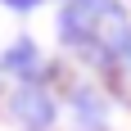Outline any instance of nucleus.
<instances>
[{
    "instance_id": "nucleus-1",
    "label": "nucleus",
    "mask_w": 131,
    "mask_h": 131,
    "mask_svg": "<svg viewBox=\"0 0 131 131\" xmlns=\"http://www.w3.org/2000/svg\"><path fill=\"white\" fill-rule=\"evenodd\" d=\"M14 113H18V118H23L32 131H45V127L54 122V100L41 91L36 81H27L23 91L14 95Z\"/></svg>"
},
{
    "instance_id": "nucleus-2",
    "label": "nucleus",
    "mask_w": 131,
    "mask_h": 131,
    "mask_svg": "<svg viewBox=\"0 0 131 131\" xmlns=\"http://www.w3.org/2000/svg\"><path fill=\"white\" fill-rule=\"evenodd\" d=\"M0 68H5V72H14V77H23V81H41V54H36V45H32L27 36L18 41L5 59H0Z\"/></svg>"
},
{
    "instance_id": "nucleus-3",
    "label": "nucleus",
    "mask_w": 131,
    "mask_h": 131,
    "mask_svg": "<svg viewBox=\"0 0 131 131\" xmlns=\"http://www.w3.org/2000/svg\"><path fill=\"white\" fill-rule=\"evenodd\" d=\"M72 113H77L81 131H104V108L95 91H72Z\"/></svg>"
}]
</instances>
